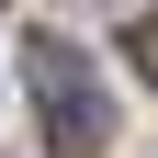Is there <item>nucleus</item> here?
<instances>
[{"mask_svg": "<svg viewBox=\"0 0 158 158\" xmlns=\"http://www.w3.org/2000/svg\"><path fill=\"white\" fill-rule=\"evenodd\" d=\"M124 56H135V79H147V90H158V11H147V23H135V34H124Z\"/></svg>", "mask_w": 158, "mask_h": 158, "instance_id": "nucleus-2", "label": "nucleus"}, {"mask_svg": "<svg viewBox=\"0 0 158 158\" xmlns=\"http://www.w3.org/2000/svg\"><path fill=\"white\" fill-rule=\"evenodd\" d=\"M23 90H34V113L56 124V147H68V158L113 147V102H102V79H90V45L34 34V45H23Z\"/></svg>", "mask_w": 158, "mask_h": 158, "instance_id": "nucleus-1", "label": "nucleus"}]
</instances>
